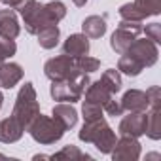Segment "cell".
Instances as JSON below:
<instances>
[{
  "label": "cell",
  "mask_w": 161,
  "mask_h": 161,
  "mask_svg": "<svg viewBox=\"0 0 161 161\" xmlns=\"http://www.w3.org/2000/svg\"><path fill=\"white\" fill-rule=\"evenodd\" d=\"M91 84L89 74L80 72L78 76L70 78V80H61V82H51L49 93L53 97V101L59 103H78L82 99V95L86 93L87 86Z\"/></svg>",
  "instance_id": "4"
},
{
  "label": "cell",
  "mask_w": 161,
  "mask_h": 161,
  "mask_svg": "<svg viewBox=\"0 0 161 161\" xmlns=\"http://www.w3.org/2000/svg\"><path fill=\"white\" fill-rule=\"evenodd\" d=\"M82 32L87 38H103L106 32V17L104 15H89L82 23Z\"/></svg>",
  "instance_id": "18"
},
{
  "label": "cell",
  "mask_w": 161,
  "mask_h": 161,
  "mask_svg": "<svg viewBox=\"0 0 161 161\" xmlns=\"http://www.w3.org/2000/svg\"><path fill=\"white\" fill-rule=\"evenodd\" d=\"M23 68L17 63L4 61L0 64V87L2 89H12L23 80Z\"/></svg>",
  "instance_id": "12"
},
{
  "label": "cell",
  "mask_w": 161,
  "mask_h": 161,
  "mask_svg": "<svg viewBox=\"0 0 161 161\" xmlns=\"http://www.w3.org/2000/svg\"><path fill=\"white\" fill-rule=\"evenodd\" d=\"M21 32V25L17 21V15L12 8L0 10V38L15 40Z\"/></svg>",
  "instance_id": "14"
},
{
  "label": "cell",
  "mask_w": 161,
  "mask_h": 161,
  "mask_svg": "<svg viewBox=\"0 0 161 161\" xmlns=\"http://www.w3.org/2000/svg\"><path fill=\"white\" fill-rule=\"evenodd\" d=\"M59 36H61V31H59L57 25H46V27L36 34L38 44H40V47H44V49H53V47L59 44Z\"/></svg>",
  "instance_id": "20"
},
{
  "label": "cell",
  "mask_w": 161,
  "mask_h": 161,
  "mask_svg": "<svg viewBox=\"0 0 161 161\" xmlns=\"http://www.w3.org/2000/svg\"><path fill=\"white\" fill-rule=\"evenodd\" d=\"M4 6H8V8H12V10H15L19 4H21V0H0Z\"/></svg>",
  "instance_id": "32"
},
{
  "label": "cell",
  "mask_w": 161,
  "mask_h": 161,
  "mask_svg": "<svg viewBox=\"0 0 161 161\" xmlns=\"http://www.w3.org/2000/svg\"><path fill=\"white\" fill-rule=\"evenodd\" d=\"M133 4L138 8V12L144 15V19L161 14V0H135Z\"/></svg>",
  "instance_id": "23"
},
{
  "label": "cell",
  "mask_w": 161,
  "mask_h": 161,
  "mask_svg": "<svg viewBox=\"0 0 161 161\" xmlns=\"http://www.w3.org/2000/svg\"><path fill=\"white\" fill-rule=\"evenodd\" d=\"M15 10L23 17L25 31L29 34H34L36 36L46 25H55V23H49L47 15L44 12V4H40L38 0H21V4Z\"/></svg>",
  "instance_id": "6"
},
{
  "label": "cell",
  "mask_w": 161,
  "mask_h": 161,
  "mask_svg": "<svg viewBox=\"0 0 161 161\" xmlns=\"http://www.w3.org/2000/svg\"><path fill=\"white\" fill-rule=\"evenodd\" d=\"M123 112H146L150 108V103H148V95L146 91H140V89H129L123 93L121 101H119Z\"/></svg>",
  "instance_id": "11"
},
{
  "label": "cell",
  "mask_w": 161,
  "mask_h": 161,
  "mask_svg": "<svg viewBox=\"0 0 161 161\" xmlns=\"http://www.w3.org/2000/svg\"><path fill=\"white\" fill-rule=\"evenodd\" d=\"M159 49L157 44H153L148 38H136L119 57L118 70L129 78L138 76L144 68H150L157 63Z\"/></svg>",
  "instance_id": "1"
},
{
  "label": "cell",
  "mask_w": 161,
  "mask_h": 161,
  "mask_svg": "<svg viewBox=\"0 0 161 161\" xmlns=\"http://www.w3.org/2000/svg\"><path fill=\"white\" fill-rule=\"evenodd\" d=\"M140 32H142V23L121 19V21L118 23V29H116V31L112 32V36H110V47H112L116 53L121 55V53L138 38Z\"/></svg>",
  "instance_id": "7"
},
{
  "label": "cell",
  "mask_w": 161,
  "mask_h": 161,
  "mask_svg": "<svg viewBox=\"0 0 161 161\" xmlns=\"http://www.w3.org/2000/svg\"><path fill=\"white\" fill-rule=\"evenodd\" d=\"M152 140L161 138V106H150L148 108V121H146V133Z\"/></svg>",
  "instance_id": "19"
},
{
  "label": "cell",
  "mask_w": 161,
  "mask_h": 161,
  "mask_svg": "<svg viewBox=\"0 0 161 161\" xmlns=\"http://www.w3.org/2000/svg\"><path fill=\"white\" fill-rule=\"evenodd\" d=\"M2 104H4V95H2V91H0V110H2Z\"/></svg>",
  "instance_id": "34"
},
{
  "label": "cell",
  "mask_w": 161,
  "mask_h": 161,
  "mask_svg": "<svg viewBox=\"0 0 161 161\" xmlns=\"http://www.w3.org/2000/svg\"><path fill=\"white\" fill-rule=\"evenodd\" d=\"M101 82L110 89L112 95L119 93V91H121V86H123V84H121V74H119V70H116V68L104 70L103 76H101Z\"/></svg>",
  "instance_id": "21"
},
{
  "label": "cell",
  "mask_w": 161,
  "mask_h": 161,
  "mask_svg": "<svg viewBox=\"0 0 161 161\" xmlns=\"http://www.w3.org/2000/svg\"><path fill=\"white\" fill-rule=\"evenodd\" d=\"M142 31L148 40H152L153 44H161V25L159 23H150V25L142 27Z\"/></svg>",
  "instance_id": "29"
},
{
  "label": "cell",
  "mask_w": 161,
  "mask_h": 161,
  "mask_svg": "<svg viewBox=\"0 0 161 161\" xmlns=\"http://www.w3.org/2000/svg\"><path fill=\"white\" fill-rule=\"evenodd\" d=\"M49 159H91V155L84 153L82 150H80L78 146H74V144H68V146H63L61 152L49 155Z\"/></svg>",
  "instance_id": "24"
},
{
  "label": "cell",
  "mask_w": 161,
  "mask_h": 161,
  "mask_svg": "<svg viewBox=\"0 0 161 161\" xmlns=\"http://www.w3.org/2000/svg\"><path fill=\"white\" fill-rule=\"evenodd\" d=\"M44 12H46L49 23H55V25L66 17V6L63 2H59V0H53V2L44 4Z\"/></svg>",
  "instance_id": "22"
},
{
  "label": "cell",
  "mask_w": 161,
  "mask_h": 161,
  "mask_svg": "<svg viewBox=\"0 0 161 161\" xmlns=\"http://www.w3.org/2000/svg\"><path fill=\"white\" fill-rule=\"evenodd\" d=\"M82 114H84V121H93V119H101L104 118V110L99 106V104H93V103H87L84 101V106H82Z\"/></svg>",
  "instance_id": "27"
},
{
  "label": "cell",
  "mask_w": 161,
  "mask_h": 161,
  "mask_svg": "<svg viewBox=\"0 0 161 161\" xmlns=\"http://www.w3.org/2000/svg\"><path fill=\"white\" fill-rule=\"evenodd\" d=\"M78 138L82 142L93 144L101 153H110L114 144H116V140H118L114 129L106 123L104 118L93 119V121H86L82 131L78 133Z\"/></svg>",
  "instance_id": "2"
},
{
  "label": "cell",
  "mask_w": 161,
  "mask_h": 161,
  "mask_svg": "<svg viewBox=\"0 0 161 161\" xmlns=\"http://www.w3.org/2000/svg\"><path fill=\"white\" fill-rule=\"evenodd\" d=\"M74 63H76V68L84 74H91V72H97L101 68V61L95 57H89V53L82 55V57H76Z\"/></svg>",
  "instance_id": "25"
},
{
  "label": "cell",
  "mask_w": 161,
  "mask_h": 161,
  "mask_svg": "<svg viewBox=\"0 0 161 161\" xmlns=\"http://www.w3.org/2000/svg\"><path fill=\"white\" fill-rule=\"evenodd\" d=\"M89 38L84 34V32H78V34H70L64 44H63V53L76 59V57H82V55H87L89 53Z\"/></svg>",
  "instance_id": "13"
},
{
  "label": "cell",
  "mask_w": 161,
  "mask_h": 161,
  "mask_svg": "<svg viewBox=\"0 0 161 161\" xmlns=\"http://www.w3.org/2000/svg\"><path fill=\"white\" fill-rule=\"evenodd\" d=\"M86 101L87 103H93V104H99L101 108L114 97L112 93H110V89L101 82V80H97V82H91L89 86H87V89H86Z\"/></svg>",
  "instance_id": "16"
},
{
  "label": "cell",
  "mask_w": 161,
  "mask_h": 161,
  "mask_svg": "<svg viewBox=\"0 0 161 161\" xmlns=\"http://www.w3.org/2000/svg\"><path fill=\"white\" fill-rule=\"evenodd\" d=\"M74 2V6H78V8H84L86 4H87V0H72Z\"/></svg>",
  "instance_id": "33"
},
{
  "label": "cell",
  "mask_w": 161,
  "mask_h": 161,
  "mask_svg": "<svg viewBox=\"0 0 161 161\" xmlns=\"http://www.w3.org/2000/svg\"><path fill=\"white\" fill-rule=\"evenodd\" d=\"M23 133H25L23 125L14 116H10L6 119H0V142L14 144V142H17L23 136Z\"/></svg>",
  "instance_id": "15"
},
{
  "label": "cell",
  "mask_w": 161,
  "mask_h": 161,
  "mask_svg": "<svg viewBox=\"0 0 161 161\" xmlns=\"http://www.w3.org/2000/svg\"><path fill=\"white\" fill-rule=\"evenodd\" d=\"M51 116L53 118H57L61 123H63V127L68 131V129H72L76 123H78V112H76V108L68 103H59V104H55L53 106V110H51Z\"/></svg>",
  "instance_id": "17"
},
{
  "label": "cell",
  "mask_w": 161,
  "mask_h": 161,
  "mask_svg": "<svg viewBox=\"0 0 161 161\" xmlns=\"http://www.w3.org/2000/svg\"><path fill=\"white\" fill-rule=\"evenodd\" d=\"M146 95H148L150 106H161V87L159 86H152L150 89H146Z\"/></svg>",
  "instance_id": "31"
},
{
  "label": "cell",
  "mask_w": 161,
  "mask_h": 161,
  "mask_svg": "<svg viewBox=\"0 0 161 161\" xmlns=\"http://www.w3.org/2000/svg\"><path fill=\"white\" fill-rule=\"evenodd\" d=\"M103 110H104L108 116H112V118H116V116H123V108H121L119 101H114V97L103 106Z\"/></svg>",
  "instance_id": "30"
},
{
  "label": "cell",
  "mask_w": 161,
  "mask_h": 161,
  "mask_svg": "<svg viewBox=\"0 0 161 161\" xmlns=\"http://www.w3.org/2000/svg\"><path fill=\"white\" fill-rule=\"evenodd\" d=\"M29 135L32 136L34 142L38 144H55L63 138V135L66 133V129L63 127V123L53 118V116H44L42 112L29 123L27 127Z\"/></svg>",
  "instance_id": "3"
},
{
  "label": "cell",
  "mask_w": 161,
  "mask_h": 161,
  "mask_svg": "<svg viewBox=\"0 0 161 161\" xmlns=\"http://www.w3.org/2000/svg\"><path fill=\"white\" fill-rule=\"evenodd\" d=\"M148 157H150V159H159V155H157V153H150Z\"/></svg>",
  "instance_id": "35"
},
{
  "label": "cell",
  "mask_w": 161,
  "mask_h": 161,
  "mask_svg": "<svg viewBox=\"0 0 161 161\" xmlns=\"http://www.w3.org/2000/svg\"><path fill=\"white\" fill-rule=\"evenodd\" d=\"M17 46L15 40H6V38H0V64H2L6 59H10L12 55H15Z\"/></svg>",
  "instance_id": "28"
},
{
  "label": "cell",
  "mask_w": 161,
  "mask_h": 161,
  "mask_svg": "<svg viewBox=\"0 0 161 161\" xmlns=\"http://www.w3.org/2000/svg\"><path fill=\"white\" fill-rule=\"evenodd\" d=\"M44 74H46V78L51 80V82H61V80H70V78L78 76L80 70L76 68L74 59L63 53L59 57H53V59L46 61Z\"/></svg>",
  "instance_id": "8"
},
{
  "label": "cell",
  "mask_w": 161,
  "mask_h": 161,
  "mask_svg": "<svg viewBox=\"0 0 161 161\" xmlns=\"http://www.w3.org/2000/svg\"><path fill=\"white\" fill-rule=\"evenodd\" d=\"M119 17L125 19V21H138V23L144 21V15L138 12V8L133 2H127V4L119 6Z\"/></svg>",
  "instance_id": "26"
},
{
  "label": "cell",
  "mask_w": 161,
  "mask_h": 161,
  "mask_svg": "<svg viewBox=\"0 0 161 161\" xmlns=\"http://www.w3.org/2000/svg\"><path fill=\"white\" fill-rule=\"evenodd\" d=\"M40 114V104H38V99H36V91H34V86L31 82H25V86H21L17 97H15V104H14V110H12V116L23 125V129L27 131L29 123Z\"/></svg>",
  "instance_id": "5"
},
{
  "label": "cell",
  "mask_w": 161,
  "mask_h": 161,
  "mask_svg": "<svg viewBox=\"0 0 161 161\" xmlns=\"http://www.w3.org/2000/svg\"><path fill=\"white\" fill-rule=\"evenodd\" d=\"M140 152H142V148H140L138 138L121 135V138L116 140L110 155L114 161H136V159H140Z\"/></svg>",
  "instance_id": "9"
},
{
  "label": "cell",
  "mask_w": 161,
  "mask_h": 161,
  "mask_svg": "<svg viewBox=\"0 0 161 161\" xmlns=\"http://www.w3.org/2000/svg\"><path fill=\"white\" fill-rule=\"evenodd\" d=\"M146 121H148V110L146 112H127V116L121 118L118 131L119 135L138 138L146 133Z\"/></svg>",
  "instance_id": "10"
}]
</instances>
